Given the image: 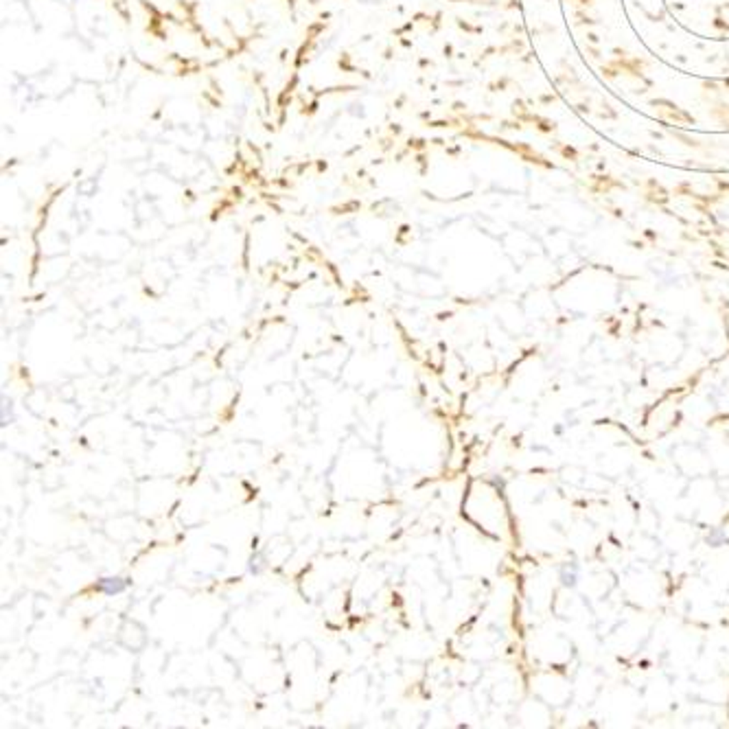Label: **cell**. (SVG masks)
<instances>
[{"label":"cell","mask_w":729,"mask_h":729,"mask_svg":"<svg viewBox=\"0 0 729 729\" xmlns=\"http://www.w3.org/2000/svg\"><path fill=\"white\" fill-rule=\"evenodd\" d=\"M559 581H561L563 587L574 589V587L579 585V567H576L574 563H565V565H561V569H559Z\"/></svg>","instance_id":"cell-1"},{"label":"cell","mask_w":729,"mask_h":729,"mask_svg":"<svg viewBox=\"0 0 729 729\" xmlns=\"http://www.w3.org/2000/svg\"><path fill=\"white\" fill-rule=\"evenodd\" d=\"M706 541L712 545V548H720V545H727L729 543V537L723 528H712L710 535L706 537Z\"/></svg>","instance_id":"cell-2"},{"label":"cell","mask_w":729,"mask_h":729,"mask_svg":"<svg viewBox=\"0 0 729 729\" xmlns=\"http://www.w3.org/2000/svg\"><path fill=\"white\" fill-rule=\"evenodd\" d=\"M359 3H366V5H377V3H383V0H359Z\"/></svg>","instance_id":"cell-3"}]
</instances>
